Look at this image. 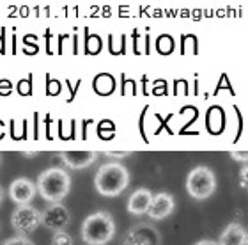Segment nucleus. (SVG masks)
I'll list each match as a JSON object with an SVG mask.
<instances>
[{
	"label": "nucleus",
	"mask_w": 248,
	"mask_h": 245,
	"mask_svg": "<svg viewBox=\"0 0 248 245\" xmlns=\"http://www.w3.org/2000/svg\"><path fill=\"white\" fill-rule=\"evenodd\" d=\"M129 183L128 169L119 162H108L99 167L94 178V187L103 197H115L126 190Z\"/></svg>",
	"instance_id": "1"
},
{
	"label": "nucleus",
	"mask_w": 248,
	"mask_h": 245,
	"mask_svg": "<svg viewBox=\"0 0 248 245\" xmlns=\"http://www.w3.org/2000/svg\"><path fill=\"white\" fill-rule=\"evenodd\" d=\"M69 188H71V178L61 167H50L37 178L36 190L48 203H61L69 194Z\"/></svg>",
	"instance_id": "2"
},
{
	"label": "nucleus",
	"mask_w": 248,
	"mask_h": 245,
	"mask_svg": "<svg viewBox=\"0 0 248 245\" xmlns=\"http://www.w3.org/2000/svg\"><path fill=\"white\" fill-rule=\"evenodd\" d=\"M115 235V222L107 212H94L85 217L80 236L87 245H107Z\"/></svg>",
	"instance_id": "3"
},
{
	"label": "nucleus",
	"mask_w": 248,
	"mask_h": 245,
	"mask_svg": "<svg viewBox=\"0 0 248 245\" xmlns=\"http://www.w3.org/2000/svg\"><path fill=\"white\" fill-rule=\"evenodd\" d=\"M186 190L193 199H207L211 197L217 190V178L215 172L206 165H199L191 169L186 176Z\"/></svg>",
	"instance_id": "4"
},
{
	"label": "nucleus",
	"mask_w": 248,
	"mask_h": 245,
	"mask_svg": "<svg viewBox=\"0 0 248 245\" xmlns=\"http://www.w3.org/2000/svg\"><path fill=\"white\" fill-rule=\"evenodd\" d=\"M39 224H41V212L31 204H18L11 213V226L16 233H21V236L36 231Z\"/></svg>",
	"instance_id": "5"
},
{
	"label": "nucleus",
	"mask_w": 248,
	"mask_h": 245,
	"mask_svg": "<svg viewBox=\"0 0 248 245\" xmlns=\"http://www.w3.org/2000/svg\"><path fill=\"white\" fill-rule=\"evenodd\" d=\"M71 220V213L69 210L61 203H52L48 204L46 208L41 212V224L46 229L57 233V231H64Z\"/></svg>",
	"instance_id": "6"
},
{
	"label": "nucleus",
	"mask_w": 248,
	"mask_h": 245,
	"mask_svg": "<svg viewBox=\"0 0 248 245\" xmlns=\"http://www.w3.org/2000/svg\"><path fill=\"white\" fill-rule=\"evenodd\" d=\"M174 208H176V201L172 197V194L158 192L156 196H153V201H151V206L147 210V215L153 220H163L174 212Z\"/></svg>",
	"instance_id": "7"
},
{
	"label": "nucleus",
	"mask_w": 248,
	"mask_h": 245,
	"mask_svg": "<svg viewBox=\"0 0 248 245\" xmlns=\"http://www.w3.org/2000/svg\"><path fill=\"white\" fill-rule=\"evenodd\" d=\"M36 185L27 178H18L9 185V197L16 204H29L36 197Z\"/></svg>",
	"instance_id": "8"
},
{
	"label": "nucleus",
	"mask_w": 248,
	"mask_h": 245,
	"mask_svg": "<svg viewBox=\"0 0 248 245\" xmlns=\"http://www.w3.org/2000/svg\"><path fill=\"white\" fill-rule=\"evenodd\" d=\"M123 245H158V233L149 226H135L128 231Z\"/></svg>",
	"instance_id": "9"
},
{
	"label": "nucleus",
	"mask_w": 248,
	"mask_h": 245,
	"mask_svg": "<svg viewBox=\"0 0 248 245\" xmlns=\"http://www.w3.org/2000/svg\"><path fill=\"white\" fill-rule=\"evenodd\" d=\"M153 201V192L149 188H137L128 199V212L131 215H145Z\"/></svg>",
	"instance_id": "10"
},
{
	"label": "nucleus",
	"mask_w": 248,
	"mask_h": 245,
	"mask_svg": "<svg viewBox=\"0 0 248 245\" xmlns=\"http://www.w3.org/2000/svg\"><path fill=\"white\" fill-rule=\"evenodd\" d=\"M96 151H62L61 158L69 169H85V167L93 165L96 160Z\"/></svg>",
	"instance_id": "11"
},
{
	"label": "nucleus",
	"mask_w": 248,
	"mask_h": 245,
	"mask_svg": "<svg viewBox=\"0 0 248 245\" xmlns=\"http://www.w3.org/2000/svg\"><path fill=\"white\" fill-rule=\"evenodd\" d=\"M218 245H247V231L243 226L238 222H231V224L223 229L220 235V240L217 242Z\"/></svg>",
	"instance_id": "12"
},
{
	"label": "nucleus",
	"mask_w": 248,
	"mask_h": 245,
	"mask_svg": "<svg viewBox=\"0 0 248 245\" xmlns=\"http://www.w3.org/2000/svg\"><path fill=\"white\" fill-rule=\"evenodd\" d=\"M52 245H73V238L66 231H57V233H53Z\"/></svg>",
	"instance_id": "13"
},
{
	"label": "nucleus",
	"mask_w": 248,
	"mask_h": 245,
	"mask_svg": "<svg viewBox=\"0 0 248 245\" xmlns=\"http://www.w3.org/2000/svg\"><path fill=\"white\" fill-rule=\"evenodd\" d=\"M2 245H34V242L29 240L27 236H15V238H9V240H5Z\"/></svg>",
	"instance_id": "14"
},
{
	"label": "nucleus",
	"mask_w": 248,
	"mask_h": 245,
	"mask_svg": "<svg viewBox=\"0 0 248 245\" xmlns=\"http://www.w3.org/2000/svg\"><path fill=\"white\" fill-rule=\"evenodd\" d=\"M231 157H232L234 160H239V162H247L248 153L247 151H232L231 153Z\"/></svg>",
	"instance_id": "15"
},
{
	"label": "nucleus",
	"mask_w": 248,
	"mask_h": 245,
	"mask_svg": "<svg viewBox=\"0 0 248 245\" xmlns=\"http://www.w3.org/2000/svg\"><path fill=\"white\" fill-rule=\"evenodd\" d=\"M129 155H131L129 151H107V157L110 158H126Z\"/></svg>",
	"instance_id": "16"
},
{
	"label": "nucleus",
	"mask_w": 248,
	"mask_h": 245,
	"mask_svg": "<svg viewBox=\"0 0 248 245\" xmlns=\"http://www.w3.org/2000/svg\"><path fill=\"white\" fill-rule=\"evenodd\" d=\"M247 167H243V169H241V187L243 188H247Z\"/></svg>",
	"instance_id": "17"
},
{
	"label": "nucleus",
	"mask_w": 248,
	"mask_h": 245,
	"mask_svg": "<svg viewBox=\"0 0 248 245\" xmlns=\"http://www.w3.org/2000/svg\"><path fill=\"white\" fill-rule=\"evenodd\" d=\"M195 245H218L217 242H211V240H201V242H197Z\"/></svg>",
	"instance_id": "18"
},
{
	"label": "nucleus",
	"mask_w": 248,
	"mask_h": 245,
	"mask_svg": "<svg viewBox=\"0 0 248 245\" xmlns=\"http://www.w3.org/2000/svg\"><path fill=\"white\" fill-rule=\"evenodd\" d=\"M2 199H4V190H2V187H0V203H2Z\"/></svg>",
	"instance_id": "19"
}]
</instances>
